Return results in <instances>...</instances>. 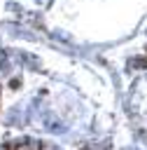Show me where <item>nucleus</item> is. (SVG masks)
Returning a JSON list of instances; mask_svg holds the SVG:
<instances>
[{
    "label": "nucleus",
    "instance_id": "f257e3e1",
    "mask_svg": "<svg viewBox=\"0 0 147 150\" xmlns=\"http://www.w3.org/2000/svg\"><path fill=\"white\" fill-rule=\"evenodd\" d=\"M0 150H58L51 143L35 141V138H23V141H12L7 145H0Z\"/></svg>",
    "mask_w": 147,
    "mask_h": 150
}]
</instances>
